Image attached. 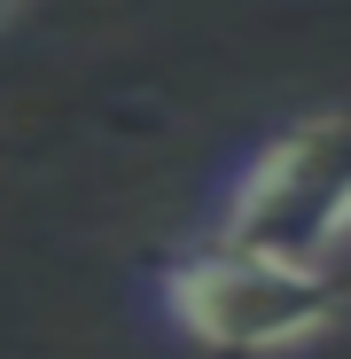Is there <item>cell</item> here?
<instances>
[{
	"label": "cell",
	"instance_id": "1",
	"mask_svg": "<svg viewBox=\"0 0 351 359\" xmlns=\"http://www.w3.org/2000/svg\"><path fill=\"white\" fill-rule=\"evenodd\" d=\"M351 226V133L343 117H297L281 126L219 203V250L273 258L297 273H336Z\"/></svg>",
	"mask_w": 351,
	"mask_h": 359
},
{
	"label": "cell",
	"instance_id": "2",
	"mask_svg": "<svg viewBox=\"0 0 351 359\" xmlns=\"http://www.w3.org/2000/svg\"><path fill=\"white\" fill-rule=\"evenodd\" d=\"M156 305H164L172 328H180L188 344H203V351L266 359V351L312 344L336 320V305H343V281L203 243V250H180V258L156 266Z\"/></svg>",
	"mask_w": 351,
	"mask_h": 359
}]
</instances>
